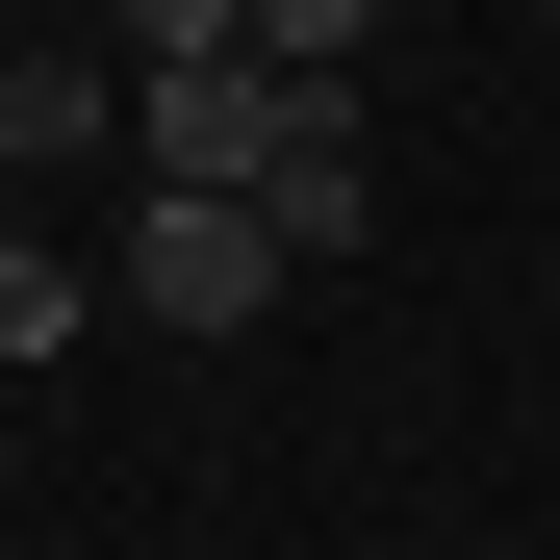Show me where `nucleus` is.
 Segmentation results:
<instances>
[{"instance_id":"obj_1","label":"nucleus","mask_w":560,"mask_h":560,"mask_svg":"<svg viewBox=\"0 0 560 560\" xmlns=\"http://www.w3.org/2000/svg\"><path fill=\"white\" fill-rule=\"evenodd\" d=\"M306 103H331V77H255V51H205V77H128V128H153L128 178H153V205H255Z\"/></svg>"},{"instance_id":"obj_2","label":"nucleus","mask_w":560,"mask_h":560,"mask_svg":"<svg viewBox=\"0 0 560 560\" xmlns=\"http://www.w3.org/2000/svg\"><path fill=\"white\" fill-rule=\"evenodd\" d=\"M103 306H153V331H255V306H280V230H255V205H153V178H128Z\"/></svg>"},{"instance_id":"obj_3","label":"nucleus","mask_w":560,"mask_h":560,"mask_svg":"<svg viewBox=\"0 0 560 560\" xmlns=\"http://www.w3.org/2000/svg\"><path fill=\"white\" fill-rule=\"evenodd\" d=\"M255 230H280V280H331L357 230H383V153H357V77H331L306 128H280V178H255Z\"/></svg>"},{"instance_id":"obj_4","label":"nucleus","mask_w":560,"mask_h":560,"mask_svg":"<svg viewBox=\"0 0 560 560\" xmlns=\"http://www.w3.org/2000/svg\"><path fill=\"white\" fill-rule=\"evenodd\" d=\"M103 128H128L103 51H0V178H26V153H103Z\"/></svg>"},{"instance_id":"obj_5","label":"nucleus","mask_w":560,"mask_h":560,"mask_svg":"<svg viewBox=\"0 0 560 560\" xmlns=\"http://www.w3.org/2000/svg\"><path fill=\"white\" fill-rule=\"evenodd\" d=\"M77 331H103V280H77L51 230H0V357H77Z\"/></svg>"},{"instance_id":"obj_6","label":"nucleus","mask_w":560,"mask_h":560,"mask_svg":"<svg viewBox=\"0 0 560 560\" xmlns=\"http://www.w3.org/2000/svg\"><path fill=\"white\" fill-rule=\"evenodd\" d=\"M230 51H255V77H357V51H383V0H230Z\"/></svg>"},{"instance_id":"obj_7","label":"nucleus","mask_w":560,"mask_h":560,"mask_svg":"<svg viewBox=\"0 0 560 560\" xmlns=\"http://www.w3.org/2000/svg\"><path fill=\"white\" fill-rule=\"evenodd\" d=\"M230 51V0H128V77H205Z\"/></svg>"}]
</instances>
